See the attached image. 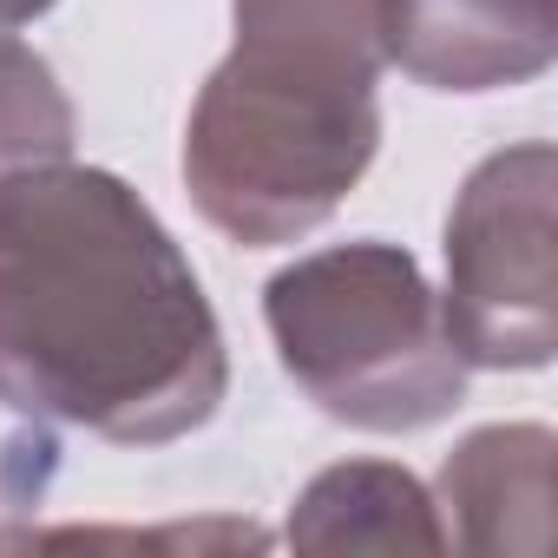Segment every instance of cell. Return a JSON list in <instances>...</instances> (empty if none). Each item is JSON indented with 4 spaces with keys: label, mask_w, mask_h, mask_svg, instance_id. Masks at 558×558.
<instances>
[{
    "label": "cell",
    "mask_w": 558,
    "mask_h": 558,
    "mask_svg": "<svg viewBox=\"0 0 558 558\" xmlns=\"http://www.w3.org/2000/svg\"><path fill=\"white\" fill-rule=\"evenodd\" d=\"M223 388L217 310L125 178L66 158L0 171V408L165 447Z\"/></svg>",
    "instance_id": "cell-1"
},
{
    "label": "cell",
    "mask_w": 558,
    "mask_h": 558,
    "mask_svg": "<svg viewBox=\"0 0 558 558\" xmlns=\"http://www.w3.org/2000/svg\"><path fill=\"white\" fill-rule=\"evenodd\" d=\"M381 0H236V47L184 125L210 230L269 250L336 217L381 145Z\"/></svg>",
    "instance_id": "cell-2"
},
{
    "label": "cell",
    "mask_w": 558,
    "mask_h": 558,
    "mask_svg": "<svg viewBox=\"0 0 558 558\" xmlns=\"http://www.w3.org/2000/svg\"><path fill=\"white\" fill-rule=\"evenodd\" d=\"M263 323L290 381L362 434H414L460 408L466 362L401 243H336L269 276Z\"/></svg>",
    "instance_id": "cell-3"
},
{
    "label": "cell",
    "mask_w": 558,
    "mask_h": 558,
    "mask_svg": "<svg viewBox=\"0 0 558 558\" xmlns=\"http://www.w3.org/2000/svg\"><path fill=\"white\" fill-rule=\"evenodd\" d=\"M558 151H493L447 217V296L440 323L466 368H545L558 349V269H551Z\"/></svg>",
    "instance_id": "cell-4"
},
{
    "label": "cell",
    "mask_w": 558,
    "mask_h": 558,
    "mask_svg": "<svg viewBox=\"0 0 558 558\" xmlns=\"http://www.w3.org/2000/svg\"><path fill=\"white\" fill-rule=\"evenodd\" d=\"M381 47L434 93L525 86L558 53V0H381Z\"/></svg>",
    "instance_id": "cell-5"
},
{
    "label": "cell",
    "mask_w": 558,
    "mask_h": 558,
    "mask_svg": "<svg viewBox=\"0 0 558 558\" xmlns=\"http://www.w3.org/2000/svg\"><path fill=\"white\" fill-rule=\"evenodd\" d=\"M447 545L460 551H525L551 545V434L545 427H480L440 466Z\"/></svg>",
    "instance_id": "cell-6"
},
{
    "label": "cell",
    "mask_w": 558,
    "mask_h": 558,
    "mask_svg": "<svg viewBox=\"0 0 558 558\" xmlns=\"http://www.w3.org/2000/svg\"><path fill=\"white\" fill-rule=\"evenodd\" d=\"M296 551H447L434 499L388 460H349L303 486L290 512Z\"/></svg>",
    "instance_id": "cell-7"
},
{
    "label": "cell",
    "mask_w": 558,
    "mask_h": 558,
    "mask_svg": "<svg viewBox=\"0 0 558 558\" xmlns=\"http://www.w3.org/2000/svg\"><path fill=\"white\" fill-rule=\"evenodd\" d=\"M73 151V106L40 53L0 34V171L66 158Z\"/></svg>",
    "instance_id": "cell-8"
},
{
    "label": "cell",
    "mask_w": 558,
    "mask_h": 558,
    "mask_svg": "<svg viewBox=\"0 0 558 558\" xmlns=\"http://www.w3.org/2000/svg\"><path fill=\"white\" fill-rule=\"evenodd\" d=\"M47 8H53V0H0V34H21V27H34Z\"/></svg>",
    "instance_id": "cell-9"
}]
</instances>
